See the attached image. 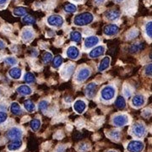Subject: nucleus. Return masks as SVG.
<instances>
[{
  "instance_id": "obj_14",
  "label": "nucleus",
  "mask_w": 152,
  "mask_h": 152,
  "mask_svg": "<svg viewBox=\"0 0 152 152\" xmlns=\"http://www.w3.org/2000/svg\"><path fill=\"white\" fill-rule=\"evenodd\" d=\"M105 50H106V47L105 46H103V45L98 46L96 48H93L89 53V56L91 58H99V57H101V56H102L104 54Z\"/></svg>"
},
{
  "instance_id": "obj_35",
  "label": "nucleus",
  "mask_w": 152,
  "mask_h": 152,
  "mask_svg": "<svg viewBox=\"0 0 152 152\" xmlns=\"http://www.w3.org/2000/svg\"><path fill=\"white\" fill-rule=\"evenodd\" d=\"M24 80L26 83H32L36 81V77L33 75L32 73L28 72L25 75H24Z\"/></svg>"
},
{
  "instance_id": "obj_21",
  "label": "nucleus",
  "mask_w": 152,
  "mask_h": 152,
  "mask_svg": "<svg viewBox=\"0 0 152 152\" xmlns=\"http://www.w3.org/2000/svg\"><path fill=\"white\" fill-rule=\"evenodd\" d=\"M9 75L13 80H20L22 76V69L18 67L12 68L9 71Z\"/></svg>"
},
{
  "instance_id": "obj_40",
  "label": "nucleus",
  "mask_w": 152,
  "mask_h": 152,
  "mask_svg": "<svg viewBox=\"0 0 152 152\" xmlns=\"http://www.w3.org/2000/svg\"><path fill=\"white\" fill-rule=\"evenodd\" d=\"M52 59H53V54L50 52H46L43 54V56H42V61L45 64L49 63Z\"/></svg>"
},
{
  "instance_id": "obj_44",
  "label": "nucleus",
  "mask_w": 152,
  "mask_h": 152,
  "mask_svg": "<svg viewBox=\"0 0 152 152\" xmlns=\"http://www.w3.org/2000/svg\"><path fill=\"white\" fill-rule=\"evenodd\" d=\"M142 114H143V116H144V117L148 118V117H150V116H151V111L150 109H145Z\"/></svg>"
},
{
  "instance_id": "obj_15",
  "label": "nucleus",
  "mask_w": 152,
  "mask_h": 152,
  "mask_svg": "<svg viewBox=\"0 0 152 152\" xmlns=\"http://www.w3.org/2000/svg\"><path fill=\"white\" fill-rule=\"evenodd\" d=\"M97 91V85L95 82L89 83L86 87V94L89 98L95 97Z\"/></svg>"
},
{
  "instance_id": "obj_19",
  "label": "nucleus",
  "mask_w": 152,
  "mask_h": 152,
  "mask_svg": "<svg viewBox=\"0 0 152 152\" xmlns=\"http://www.w3.org/2000/svg\"><path fill=\"white\" fill-rule=\"evenodd\" d=\"M23 145V142L21 140H12V141L7 145V149L9 151H17L21 149Z\"/></svg>"
},
{
  "instance_id": "obj_16",
  "label": "nucleus",
  "mask_w": 152,
  "mask_h": 152,
  "mask_svg": "<svg viewBox=\"0 0 152 152\" xmlns=\"http://www.w3.org/2000/svg\"><path fill=\"white\" fill-rule=\"evenodd\" d=\"M34 31L31 28H25L21 32V38L25 42H30L34 38Z\"/></svg>"
},
{
  "instance_id": "obj_26",
  "label": "nucleus",
  "mask_w": 152,
  "mask_h": 152,
  "mask_svg": "<svg viewBox=\"0 0 152 152\" xmlns=\"http://www.w3.org/2000/svg\"><path fill=\"white\" fill-rule=\"evenodd\" d=\"M24 107L28 113H33L36 111V105L33 103L31 100H26L24 102Z\"/></svg>"
},
{
  "instance_id": "obj_33",
  "label": "nucleus",
  "mask_w": 152,
  "mask_h": 152,
  "mask_svg": "<svg viewBox=\"0 0 152 152\" xmlns=\"http://www.w3.org/2000/svg\"><path fill=\"white\" fill-rule=\"evenodd\" d=\"M62 64H63V58H62V56L58 55V56H56L54 58H53V69H58L60 66L62 65Z\"/></svg>"
},
{
  "instance_id": "obj_28",
  "label": "nucleus",
  "mask_w": 152,
  "mask_h": 152,
  "mask_svg": "<svg viewBox=\"0 0 152 152\" xmlns=\"http://www.w3.org/2000/svg\"><path fill=\"white\" fill-rule=\"evenodd\" d=\"M115 106L118 109L124 108L126 107V102H125V99L124 98V96H118V98L115 101Z\"/></svg>"
},
{
  "instance_id": "obj_30",
  "label": "nucleus",
  "mask_w": 152,
  "mask_h": 152,
  "mask_svg": "<svg viewBox=\"0 0 152 152\" xmlns=\"http://www.w3.org/2000/svg\"><path fill=\"white\" fill-rule=\"evenodd\" d=\"M41 127V121L38 118H34L31 121V124H30V128L32 129L33 131H37Z\"/></svg>"
},
{
  "instance_id": "obj_42",
  "label": "nucleus",
  "mask_w": 152,
  "mask_h": 152,
  "mask_svg": "<svg viewBox=\"0 0 152 152\" xmlns=\"http://www.w3.org/2000/svg\"><path fill=\"white\" fill-rule=\"evenodd\" d=\"M144 73L148 77H152V63L151 64H147L145 66Z\"/></svg>"
},
{
  "instance_id": "obj_52",
  "label": "nucleus",
  "mask_w": 152,
  "mask_h": 152,
  "mask_svg": "<svg viewBox=\"0 0 152 152\" xmlns=\"http://www.w3.org/2000/svg\"><path fill=\"white\" fill-rule=\"evenodd\" d=\"M107 152H118V151H113V150H111V151H109Z\"/></svg>"
},
{
  "instance_id": "obj_22",
  "label": "nucleus",
  "mask_w": 152,
  "mask_h": 152,
  "mask_svg": "<svg viewBox=\"0 0 152 152\" xmlns=\"http://www.w3.org/2000/svg\"><path fill=\"white\" fill-rule=\"evenodd\" d=\"M110 62H111V58L109 57H104L98 66V70L100 72H103L106 69H107L110 66Z\"/></svg>"
},
{
  "instance_id": "obj_12",
  "label": "nucleus",
  "mask_w": 152,
  "mask_h": 152,
  "mask_svg": "<svg viewBox=\"0 0 152 152\" xmlns=\"http://www.w3.org/2000/svg\"><path fill=\"white\" fill-rule=\"evenodd\" d=\"M119 31V28L117 25L115 24H110L106 26L103 29V33L106 36H108V37H112V36H115L118 33Z\"/></svg>"
},
{
  "instance_id": "obj_2",
  "label": "nucleus",
  "mask_w": 152,
  "mask_h": 152,
  "mask_svg": "<svg viewBox=\"0 0 152 152\" xmlns=\"http://www.w3.org/2000/svg\"><path fill=\"white\" fill-rule=\"evenodd\" d=\"M129 132L134 137H135L137 139H142L146 134L147 128L144 123L137 122L131 126Z\"/></svg>"
},
{
  "instance_id": "obj_37",
  "label": "nucleus",
  "mask_w": 152,
  "mask_h": 152,
  "mask_svg": "<svg viewBox=\"0 0 152 152\" xmlns=\"http://www.w3.org/2000/svg\"><path fill=\"white\" fill-rule=\"evenodd\" d=\"M138 34H139V31L136 28H133V29H131L129 32L127 33V39H129V40L134 39V38H135L138 36Z\"/></svg>"
},
{
  "instance_id": "obj_36",
  "label": "nucleus",
  "mask_w": 152,
  "mask_h": 152,
  "mask_svg": "<svg viewBox=\"0 0 152 152\" xmlns=\"http://www.w3.org/2000/svg\"><path fill=\"white\" fill-rule=\"evenodd\" d=\"M22 21L26 23V24H27V25H33V24L36 23V20L32 16H31L29 15H26L22 18Z\"/></svg>"
},
{
  "instance_id": "obj_6",
  "label": "nucleus",
  "mask_w": 152,
  "mask_h": 152,
  "mask_svg": "<svg viewBox=\"0 0 152 152\" xmlns=\"http://www.w3.org/2000/svg\"><path fill=\"white\" fill-rule=\"evenodd\" d=\"M23 135V130L19 127H12L6 133L7 139L12 140H21V137Z\"/></svg>"
},
{
  "instance_id": "obj_45",
  "label": "nucleus",
  "mask_w": 152,
  "mask_h": 152,
  "mask_svg": "<svg viewBox=\"0 0 152 152\" xmlns=\"http://www.w3.org/2000/svg\"><path fill=\"white\" fill-rule=\"evenodd\" d=\"M65 149H66L65 146H64V145H59V146H58V148L56 149L55 152H64Z\"/></svg>"
},
{
  "instance_id": "obj_53",
  "label": "nucleus",
  "mask_w": 152,
  "mask_h": 152,
  "mask_svg": "<svg viewBox=\"0 0 152 152\" xmlns=\"http://www.w3.org/2000/svg\"><path fill=\"white\" fill-rule=\"evenodd\" d=\"M150 58H151V59L152 60V53H151V54H150Z\"/></svg>"
},
{
  "instance_id": "obj_50",
  "label": "nucleus",
  "mask_w": 152,
  "mask_h": 152,
  "mask_svg": "<svg viewBox=\"0 0 152 152\" xmlns=\"http://www.w3.org/2000/svg\"><path fill=\"white\" fill-rule=\"evenodd\" d=\"M71 1H74V2H76V3H81L83 0H71Z\"/></svg>"
},
{
  "instance_id": "obj_39",
  "label": "nucleus",
  "mask_w": 152,
  "mask_h": 152,
  "mask_svg": "<svg viewBox=\"0 0 152 152\" xmlns=\"http://www.w3.org/2000/svg\"><path fill=\"white\" fill-rule=\"evenodd\" d=\"M64 10L67 12V13H75L76 10H77V8L75 4H69L64 7Z\"/></svg>"
},
{
  "instance_id": "obj_13",
  "label": "nucleus",
  "mask_w": 152,
  "mask_h": 152,
  "mask_svg": "<svg viewBox=\"0 0 152 152\" xmlns=\"http://www.w3.org/2000/svg\"><path fill=\"white\" fill-rule=\"evenodd\" d=\"M66 56L70 59H78V58L80 57V50L75 46H70L66 50Z\"/></svg>"
},
{
  "instance_id": "obj_31",
  "label": "nucleus",
  "mask_w": 152,
  "mask_h": 152,
  "mask_svg": "<svg viewBox=\"0 0 152 152\" xmlns=\"http://www.w3.org/2000/svg\"><path fill=\"white\" fill-rule=\"evenodd\" d=\"M48 107H49V103L48 101L46 100H42L39 104H38V108L40 109L42 113H46L48 111Z\"/></svg>"
},
{
  "instance_id": "obj_8",
  "label": "nucleus",
  "mask_w": 152,
  "mask_h": 152,
  "mask_svg": "<svg viewBox=\"0 0 152 152\" xmlns=\"http://www.w3.org/2000/svg\"><path fill=\"white\" fill-rule=\"evenodd\" d=\"M90 75H91V70L86 67H83L77 71L75 75V81L77 83H81L86 80Z\"/></svg>"
},
{
  "instance_id": "obj_46",
  "label": "nucleus",
  "mask_w": 152,
  "mask_h": 152,
  "mask_svg": "<svg viewBox=\"0 0 152 152\" xmlns=\"http://www.w3.org/2000/svg\"><path fill=\"white\" fill-rule=\"evenodd\" d=\"M106 1H107V0H95V4H96V5H102V4H103Z\"/></svg>"
},
{
  "instance_id": "obj_18",
  "label": "nucleus",
  "mask_w": 152,
  "mask_h": 152,
  "mask_svg": "<svg viewBox=\"0 0 152 152\" xmlns=\"http://www.w3.org/2000/svg\"><path fill=\"white\" fill-rule=\"evenodd\" d=\"M74 110L77 113L82 114L86 109V103L83 100H77L74 103Z\"/></svg>"
},
{
  "instance_id": "obj_20",
  "label": "nucleus",
  "mask_w": 152,
  "mask_h": 152,
  "mask_svg": "<svg viewBox=\"0 0 152 152\" xmlns=\"http://www.w3.org/2000/svg\"><path fill=\"white\" fill-rule=\"evenodd\" d=\"M16 91L21 96H30V95L32 94V89L29 86L22 85V86L17 87Z\"/></svg>"
},
{
  "instance_id": "obj_10",
  "label": "nucleus",
  "mask_w": 152,
  "mask_h": 152,
  "mask_svg": "<svg viewBox=\"0 0 152 152\" xmlns=\"http://www.w3.org/2000/svg\"><path fill=\"white\" fill-rule=\"evenodd\" d=\"M146 102V98L143 95H136L134 96L131 100V104L134 108H140Z\"/></svg>"
},
{
  "instance_id": "obj_1",
  "label": "nucleus",
  "mask_w": 152,
  "mask_h": 152,
  "mask_svg": "<svg viewBox=\"0 0 152 152\" xmlns=\"http://www.w3.org/2000/svg\"><path fill=\"white\" fill-rule=\"evenodd\" d=\"M94 20V15L90 12L79 14L74 18V24L77 26H85L91 24Z\"/></svg>"
},
{
  "instance_id": "obj_27",
  "label": "nucleus",
  "mask_w": 152,
  "mask_h": 152,
  "mask_svg": "<svg viewBox=\"0 0 152 152\" xmlns=\"http://www.w3.org/2000/svg\"><path fill=\"white\" fill-rule=\"evenodd\" d=\"M108 137L114 141H118L121 138V133L118 130H111L107 134Z\"/></svg>"
},
{
  "instance_id": "obj_4",
  "label": "nucleus",
  "mask_w": 152,
  "mask_h": 152,
  "mask_svg": "<svg viewBox=\"0 0 152 152\" xmlns=\"http://www.w3.org/2000/svg\"><path fill=\"white\" fill-rule=\"evenodd\" d=\"M130 122L129 116L125 113L117 114L112 118V123L116 127H124L125 125L130 124Z\"/></svg>"
},
{
  "instance_id": "obj_5",
  "label": "nucleus",
  "mask_w": 152,
  "mask_h": 152,
  "mask_svg": "<svg viewBox=\"0 0 152 152\" xmlns=\"http://www.w3.org/2000/svg\"><path fill=\"white\" fill-rule=\"evenodd\" d=\"M145 148V145L141 140H133L128 143L126 149L129 152H142Z\"/></svg>"
},
{
  "instance_id": "obj_32",
  "label": "nucleus",
  "mask_w": 152,
  "mask_h": 152,
  "mask_svg": "<svg viewBox=\"0 0 152 152\" xmlns=\"http://www.w3.org/2000/svg\"><path fill=\"white\" fill-rule=\"evenodd\" d=\"M124 91H123V92H124V95L125 97L129 98L132 96V95H133V88L129 86V85H128V84H124V89H123Z\"/></svg>"
},
{
  "instance_id": "obj_7",
  "label": "nucleus",
  "mask_w": 152,
  "mask_h": 152,
  "mask_svg": "<svg viewBox=\"0 0 152 152\" xmlns=\"http://www.w3.org/2000/svg\"><path fill=\"white\" fill-rule=\"evenodd\" d=\"M47 23L48 25L52 26V27H61L64 23V18L58 15H52L48 17L47 19Z\"/></svg>"
},
{
  "instance_id": "obj_43",
  "label": "nucleus",
  "mask_w": 152,
  "mask_h": 152,
  "mask_svg": "<svg viewBox=\"0 0 152 152\" xmlns=\"http://www.w3.org/2000/svg\"><path fill=\"white\" fill-rule=\"evenodd\" d=\"M8 119V114L4 111H0V124H4Z\"/></svg>"
},
{
  "instance_id": "obj_17",
  "label": "nucleus",
  "mask_w": 152,
  "mask_h": 152,
  "mask_svg": "<svg viewBox=\"0 0 152 152\" xmlns=\"http://www.w3.org/2000/svg\"><path fill=\"white\" fill-rule=\"evenodd\" d=\"M105 18L109 21H116L120 18V12L117 10H110L105 13Z\"/></svg>"
},
{
  "instance_id": "obj_3",
  "label": "nucleus",
  "mask_w": 152,
  "mask_h": 152,
  "mask_svg": "<svg viewBox=\"0 0 152 152\" xmlns=\"http://www.w3.org/2000/svg\"><path fill=\"white\" fill-rule=\"evenodd\" d=\"M116 96V88L112 85L106 86L101 91V97L105 102L113 101Z\"/></svg>"
},
{
  "instance_id": "obj_9",
  "label": "nucleus",
  "mask_w": 152,
  "mask_h": 152,
  "mask_svg": "<svg viewBox=\"0 0 152 152\" xmlns=\"http://www.w3.org/2000/svg\"><path fill=\"white\" fill-rule=\"evenodd\" d=\"M75 72V65L73 64H68L64 65L62 69L60 70V75L62 76V78L68 80Z\"/></svg>"
},
{
  "instance_id": "obj_34",
  "label": "nucleus",
  "mask_w": 152,
  "mask_h": 152,
  "mask_svg": "<svg viewBox=\"0 0 152 152\" xmlns=\"http://www.w3.org/2000/svg\"><path fill=\"white\" fill-rule=\"evenodd\" d=\"M69 37L73 41V42H80L81 40V33H80L79 31H72L69 34Z\"/></svg>"
},
{
  "instance_id": "obj_29",
  "label": "nucleus",
  "mask_w": 152,
  "mask_h": 152,
  "mask_svg": "<svg viewBox=\"0 0 152 152\" xmlns=\"http://www.w3.org/2000/svg\"><path fill=\"white\" fill-rule=\"evenodd\" d=\"M26 9L24 8V7H17L15 8L14 11H13V14L15 16H23V15H26Z\"/></svg>"
},
{
  "instance_id": "obj_24",
  "label": "nucleus",
  "mask_w": 152,
  "mask_h": 152,
  "mask_svg": "<svg viewBox=\"0 0 152 152\" xmlns=\"http://www.w3.org/2000/svg\"><path fill=\"white\" fill-rule=\"evenodd\" d=\"M144 48V44L141 42H137L131 44V46L129 47V52L131 53H138L139 51H140L142 48Z\"/></svg>"
},
{
  "instance_id": "obj_11",
  "label": "nucleus",
  "mask_w": 152,
  "mask_h": 152,
  "mask_svg": "<svg viewBox=\"0 0 152 152\" xmlns=\"http://www.w3.org/2000/svg\"><path fill=\"white\" fill-rule=\"evenodd\" d=\"M100 42V39L96 36H91L86 38L84 42V48L86 49H90L96 46Z\"/></svg>"
},
{
  "instance_id": "obj_25",
  "label": "nucleus",
  "mask_w": 152,
  "mask_h": 152,
  "mask_svg": "<svg viewBox=\"0 0 152 152\" xmlns=\"http://www.w3.org/2000/svg\"><path fill=\"white\" fill-rule=\"evenodd\" d=\"M10 111L11 113L15 115H19L22 113V109L20 105L17 102H12L10 106Z\"/></svg>"
},
{
  "instance_id": "obj_51",
  "label": "nucleus",
  "mask_w": 152,
  "mask_h": 152,
  "mask_svg": "<svg viewBox=\"0 0 152 152\" xmlns=\"http://www.w3.org/2000/svg\"><path fill=\"white\" fill-rule=\"evenodd\" d=\"M124 0H115V2L116 3H122V2H124Z\"/></svg>"
},
{
  "instance_id": "obj_49",
  "label": "nucleus",
  "mask_w": 152,
  "mask_h": 152,
  "mask_svg": "<svg viewBox=\"0 0 152 152\" xmlns=\"http://www.w3.org/2000/svg\"><path fill=\"white\" fill-rule=\"evenodd\" d=\"M8 1L9 0H0V6H3L6 4L7 3H8Z\"/></svg>"
},
{
  "instance_id": "obj_23",
  "label": "nucleus",
  "mask_w": 152,
  "mask_h": 152,
  "mask_svg": "<svg viewBox=\"0 0 152 152\" xmlns=\"http://www.w3.org/2000/svg\"><path fill=\"white\" fill-rule=\"evenodd\" d=\"M144 31H145V37L150 41H152V20L148 21L145 25Z\"/></svg>"
},
{
  "instance_id": "obj_47",
  "label": "nucleus",
  "mask_w": 152,
  "mask_h": 152,
  "mask_svg": "<svg viewBox=\"0 0 152 152\" xmlns=\"http://www.w3.org/2000/svg\"><path fill=\"white\" fill-rule=\"evenodd\" d=\"M6 47V44L4 43V42L3 40H0V49L4 48Z\"/></svg>"
},
{
  "instance_id": "obj_38",
  "label": "nucleus",
  "mask_w": 152,
  "mask_h": 152,
  "mask_svg": "<svg viewBox=\"0 0 152 152\" xmlns=\"http://www.w3.org/2000/svg\"><path fill=\"white\" fill-rule=\"evenodd\" d=\"M4 62H5V64H9V65L14 66L15 65V64H17L18 60H17L16 58H15V57H7V58H4Z\"/></svg>"
},
{
  "instance_id": "obj_41",
  "label": "nucleus",
  "mask_w": 152,
  "mask_h": 152,
  "mask_svg": "<svg viewBox=\"0 0 152 152\" xmlns=\"http://www.w3.org/2000/svg\"><path fill=\"white\" fill-rule=\"evenodd\" d=\"M90 145L89 144H87V143H81V144H80L79 145H78V150L80 151H88L89 150H90Z\"/></svg>"
},
{
  "instance_id": "obj_48",
  "label": "nucleus",
  "mask_w": 152,
  "mask_h": 152,
  "mask_svg": "<svg viewBox=\"0 0 152 152\" xmlns=\"http://www.w3.org/2000/svg\"><path fill=\"white\" fill-rule=\"evenodd\" d=\"M38 52L36 50L35 48L32 49V52H31V55H32V57H36L37 55Z\"/></svg>"
}]
</instances>
